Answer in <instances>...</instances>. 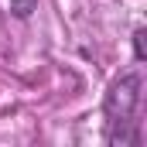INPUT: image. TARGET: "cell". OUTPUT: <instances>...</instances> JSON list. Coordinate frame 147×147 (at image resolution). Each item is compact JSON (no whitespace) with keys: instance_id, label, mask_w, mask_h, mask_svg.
<instances>
[{"instance_id":"obj_1","label":"cell","mask_w":147,"mask_h":147,"mask_svg":"<svg viewBox=\"0 0 147 147\" xmlns=\"http://www.w3.org/2000/svg\"><path fill=\"white\" fill-rule=\"evenodd\" d=\"M140 75H120L110 86L106 99H103V113H106V144H120V147H137L140 134H137V106H140Z\"/></svg>"},{"instance_id":"obj_3","label":"cell","mask_w":147,"mask_h":147,"mask_svg":"<svg viewBox=\"0 0 147 147\" xmlns=\"http://www.w3.org/2000/svg\"><path fill=\"white\" fill-rule=\"evenodd\" d=\"M144 28H137V31H134V58H137V62H144Z\"/></svg>"},{"instance_id":"obj_2","label":"cell","mask_w":147,"mask_h":147,"mask_svg":"<svg viewBox=\"0 0 147 147\" xmlns=\"http://www.w3.org/2000/svg\"><path fill=\"white\" fill-rule=\"evenodd\" d=\"M34 7H38V0H10V14L14 17H31Z\"/></svg>"}]
</instances>
